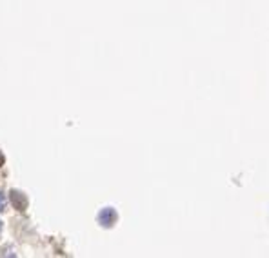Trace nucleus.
<instances>
[{"label":"nucleus","mask_w":269,"mask_h":258,"mask_svg":"<svg viewBox=\"0 0 269 258\" xmlns=\"http://www.w3.org/2000/svg\"><path fill=\"white\" fill-rule=\"evenodd\" d=\"M98 220H100L102 226H106V228H109V226H113L115 222H117V213H115L111 207H106V209L100 211V215H98Z\"/></svg>","instance_id":"obj_2"},{"label":"nucleus","mask_w":269,"mask_h":258,"mask_svg":"<svg viewBox=\"0 0 269 258\" xmlns=\"http://www.w3.org/2000/svg\"><path fill=\"white\" fill-rule=\"evenodd\" d=\"M0 231H2V222H0Z\"/></svg>","instance_id":"obj_5"},{"label":"nucleus","mask_w":269,"mask_h":258,"mask_svg":"<svg viewBox=\"0 0 269 258\" xmlns=\"http://www.w3.org/2000/svg\"><path fill=\"white\" fill-rule=\"evenodd\" d=\"M0 164H4V155L0 153Z\"/></svg>","instance_id":"obj_4"},{"label":"nucleus","mask_w":269,"mask_h":258,"mask_svg":"<svg viewBox=\"0 0 269 258\" xmlns=\"http://www.w3.org/2000/svg\"><path fill=\"white\" fill-rule=\"evenodd\" d=\"M6 204H7L6 197H4V195H2V193H0V213H2V211L6 209Z\"/></svg>","instance_id":"obj_3"},{"label":"nucleus","mask_w":269,"mask_h":258,"mask_svg":"<svg viewBox=\"0 0 269 258\" xmlns=\"http://www.w3.org/2000/svg\"><path fill=\"white\" fill-rule=\"evenodd\" d=\"M11 202H13V205H15V209H18V211H24L26 207H28V197H26L24 193L22 191H17V189H13L11 193Z\"/></svg>","instance_id":"obj_1"}]
</instances>
